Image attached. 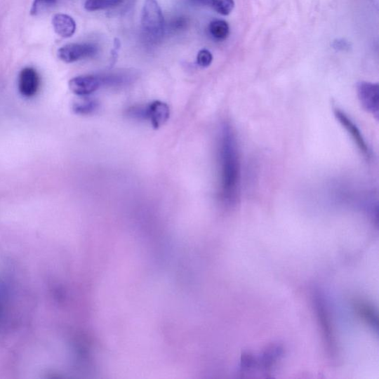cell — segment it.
<instances>
[{
    "label": "cell",
    "mask_w": 379,
    "mask_h": 379,
    "mask_svg": "<svg viewBox=\"0 0 379 379\" xmlns=\"http://www.w3.org/2000/svg\"><path fill=\"white\" fill-rule=\"evenodd\" d=\"M221 195L228 205L237 202L240 190L241 161L233 128L225 125L220 140Z\"/></svg>",
    "instance_id": "obj_1"
},
{
    "label": "cell",
    "mask_w": 379,
    "mask_h": 379,
    "mask_svg": "<svg viewBox=\"0 0 379 379\" xmlns=\"http://www.w3.org/2000/svg\"><path fill=\"white\" fill-rule=\"evenodd\" d=\"M141 23L144 34L152 41H158L164 35V17L157 0H145Z\"/></svg>",
    "instance_id": "obj_2"
},
{
    "label": "cell",
    "mask_w": 379,
    "mask_h": 379,
    "mask_svg": "<svg viewBox=\"0 0 379 379\" xmlns=\"http://www.w3.org/2000/svg\"><path fill=\"white\" fill-rule=\"evenodd\" d=\"M98 47L91 44H72L66 45L58 51L59 58L66 62L72 63L96 55Z\"/></svg>",
    "instance_id": "obj_3"
},
{
    "label": "cell",
    "mask_w": 379,
    "mask_h": 379,
    "mask_svg": "<svg viewBox=\"0 0 379 379\" xmlns=\"http://www.w3.org/2000/svg\"><path fill=\"white\" fill-rule=\"evenodd\" d=\"M359 100L365 111L377 119L379 112V88L378 84L361 82L357 86Z\"/></svg>",
    "instance_id": "obj_4"
},
{
    "label": "cell",
    "mask_w": 379,
    "mask_h": 379,
    "mask_svg": "<svg viewBox=\"0 0 379 379\" xmlns=\"http://www.w3.org/2000/svg\"><path fill=\"white\" fill-rule=\"evenodd\" d=\"M69 85L77 96L85 97L98 91L104 84L101 76L84 75L72 79Z\"/></svg>",
    "instance_id": "obj_5"
},
{
    "label": "cell",
    "mask_w": 379,
    "mask_h": 379,
    "mask_svg": "<svg viewBox=\"0 0 379 379\" xmlns=\"http://www.w3.org/2000/svg\"><path fill=\"white\" fill-rule=\"evenodd\" d=\"M40 87V77L33 67H27L20 73L18 88L22 96L32 98L38 93Z\"/></svg>",
    "instance_id": "obj_6"
},
{
    "label": "cell",
    "mask_w": 379,
    "mask_h": 379,
    "mask_svg": "<svg viewBox=\"0 0 379 379\" xmlns=\"http://www.w3.org/2000/svg\"><path fill=\"white\" fill-rule=\"evenodd\" d=\"M334 114L336 119L338 121V123H340L350 135V137L357 144L359 151L364 155L368 157L369 149L368 145L366 142H365L360 130L357 125L354 124V121H352L345 113L338 109V108H335Z\"/></svg>",
    "instance_id": "obj_7"
},
{
    "label": "cell",
    "mask_w": 379,
    "mask_h": 379,
    "mask_svg": "<svg viewBox=\"0 0 379 379\" xmlns=\"http://www.w3.org/2000/svg\"><path fill=\"white\" fill-rule=\"evenodd\" d=\"M170 117L168 105L161 101H154L146 107V118L151 121L153 127L159 129Z\"/></svg>",
    "instance_id": "obj_8"
},
{
    "label": "cell",
    "mask_w": 379,
    "mask_h": 379,
    "mask_svg": "<svg viewBox=\"0 0 379 379\" xmlns=\"http://www.w3.org/2000/svg\"><path fill=\"white\" fill-rule=\"evenodd\" d=\"M54 31L63 38L72 36L77 29V25L74 19L64 13H57L52 19Z\"/></svg>",
    "instance_id": "obj_9"
},
{
    "label": "cell",
    "mask_w": 379,
    "mask_h": 379,
    "mask_svg": "<svg viewBox=\"0 0 379 379\" xmlns=\"http://www.w3.org/2000/svg\"><path fill=\"white\" fill-rule=\"evenodd\" d=\"M317 307L318 310V315L321 323V326L324 333V337L326 338L328 350L331 351V355L335 353V345L333 340V333L331 331V324L327 314V310L324 308V305L321 302L320 298L317 297Z\"/></svg>",
    "instance_id": "obj_10"
},
{
    "label": "cell",
    "mask_w": 379,
    "mask_h": 379,
    "mask_svg": "<svg viewBox=\"0 0 379 379\" xmlns=\"http://www.w3.org/2000/svg\"><path fill=\"white\" fill-rule=\"evenodd\" d=\"M193 2L209 6L223 16H227L234 8V0H192Z\"/></svg>",
    "instance_id": "obj_11"
},
{
    "label": "cell",
    "mask_w": 379,
    "mask_h": 379,
    "mask_svg": "<svg viewBox=\"0 0 379 379\" xmlns=\"http://www.w3.org/2000/svg\"><path fill=\"white\" fill-rule=\"evenodd\" d=\"M354 307L358 315L364 321L371 324L373 327H377L378 317L372 307L361 300H356L354 302Z\"/></svg>",
    "instance_id": "obj_12"
},
{
    "label": "cell",
    "mask_w": 379,
    "mask_h": 379,
    "mask_svg": "<svg viewBox=\"0 0 379 379\" xmlns=\"http://www.w3.org/2000/svg\"><path fill=\"white\" fill-rule=\"evenodd\" d=\"M98 106L97 100L86 98L75 101L72 109L76 114L89 115L96 112Z\"/></svg>",
    "instance_id": "obj_13"
},
{
    "label": "cell",
    "mask_w": 379,
    "mask_h": 379,
    "mask_svg": "<svg viewBox=\"0 0 379 379\" xmlns=\"http://www.w3.org/2000/svg\"><path fill=\"white\" fill-rule=\"evenodd\" d=\"M209 32L216 40L223 41L230 34V27L224 20H214L209 25Z\"/></svg>",
    "instance_id": "obj_14"
},
{
    "label": "cell",
    "mask_w": 379,
    "mask_h": 379,
    "mask_svg": "<svg viewBox=\"0 0 379 379\" xmlns=\"http://www.w3.org/2000/svg\"><path fill=\"white\" fill-rule=\"evenodd\" d=\"M124 0H86L85 8L88 11H97L120 6Z\"/></svg>",
    "instance_id": "obj_15"
},
{
    "label": "cell",
    "mask_w": 379,
    "mask_h": 379,
    "mask_svg": "<svg viewBox=\"0 0 379 379\" xmlns=\"http://www.w3.org/2000/svg\"><path fill=\"white\" fill-rule=\"evenodd\" d=\"M56 0H34L31 13L32 15H38L39 13L45 11L49 7L55 4Z\"/></svg>",
    "instance_id": "obj_16"
},
{
    "label": "cell",
    "mask_w": 379,
    "mask_h": 379,
    "mask_svg": "<svg viewBox=\"0 0 379 379\" xmlns=\"http://www.w3.org/2000/svg\"><path fill=\"white\" fill-rule=\"evenodd\" d=\"M197 64L201 67H208L213 62L212 53L207 49H202L198 53Z\"/></svg>",
    "instance_id": "obj_17"
},
{
    "label": "cell",
    "mask_w": 379,
    "mask_h": 379,
    "mask_svg": "<svg viewBox=\"0 0 379 379\" xmlns=\"http://www.w3.org/2000/svg\"><path fill=\"white\" fill-rule=\"evenodd\" d=\"M347 47V44L346 42L343 41V40H342V41H341V40H338L337 42L334 43V48H335L344 50Z\"/></svg>",
    "instance_id": "obj_18"
}]
</instances>
